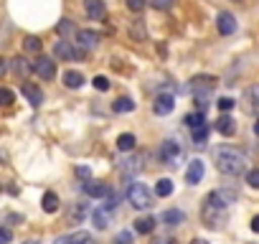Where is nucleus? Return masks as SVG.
I'll list each match as a JSON object with an SVG mask.
<instances>
[{
    "label": "nucleus",
    "instance_id": "49530a36",
    "mask_svg": "<svg viewBox=\"0 0 259 244\" xmlns=\"http://www.w3.org/2000/svg\"><path fill=\"white\" fill-rule=\"evenodd\" d=\"M251 231H254V234H259V216H254V219H251Z\"/></svg>",
    "mask_w": 259,
    "mask_h": 244
},
{
    "label": "nucleus",
    "instance_id": "c9c22d12",
    "mask_svg": "<svg viewBox=\"0 0 259 244\" xmlns=\"http://www.w3.org/2000/svg\"><path fill=\"white\" fill-rule=\"evenodd\" d=\"M133 38H135V41H143V38H145V26L133 23Z\"/></svg>",
    "mask_w": 259,
    "mask_h": 244
},
{
    "label": "nucleus",
    "instance_id": "8fccbe9b",
    "mask_svg": "<svg viewBox=\"0 0 259 244\" xmlns=\"http://www.w3.org/2000/svg\"><path fill=\"white\" fill-rule=\"evenodd\" d=\"M191 244H208V241H203V239H193Z\"/></svg>",
    "mask_w": 259,
    "mask_h": 244
},
{
    "label": "nucleus",
    "instance_id": "aec40b11",
    "mask_svg": "<svg viewBox=\"0 0 259 244\" xmlns=\"http://www.w3.org/2000/svg\"><path fill=\"white\" fill-rule=\"evenodd\" d=\"M11 66H13V71H16L18 76H28L31 71H36V69H33V64H28L23 56H16V59L11 61Z\"/></svg>",
    "mask_w": 259,
    "mask_h": 244
},
{
    "label": "nucleus",
    "instance_id": "f03ea898",
    "mask_svg": "<svg viewBox=\"0 0 259 244\" xmlns=\"http://www.w3.org/2000/svg\"><path fill=\"white\" fill-rule=\"evenodd\" d=\"M127 198L135 209H150L153 206V193L145 183H130L127 188Z\"/></svg>",
    "mask_w": 259,
    "mask_h": 244
},
{
    "label": "nucleus",
    "instance_id": "4c0bfd02",
    "mask_svg": "<svg viewBox=\"0 0 259 244\" xmlns=\"http://www.w3.org/2000/svg\"><path fill=\"white\" fill-rule=\"evenodd\" d=\"M153 8L155 11H168V8H173V0H153Z\"/></svg>",
    "mask_w": 259,
    "mask_h": 244
},
{
    "label": "nucleus",
    "instance_id": "6e6552de",
    "mask_svg": "<svg viewBox=\"0 0 259 244\" xmlns=\"http://www.w3.org/2000/svg\"><path fill=\"white\" fill-rule=\"evenodd\" d=\"M173 107H176V99H173V94H158L155 97V104H153V109H155V114H170L173 112Z\"/></svg>",
    "mask_w": 259,
    "mask_h": 244
},
{
    "label": "nucleus",
    "instance_id": "cd10ccee",
    "mask_svg": "<svg viewBox=\"0 0 259 244\" xmlns=\"http://www.w3.org/2000/svg\"><path fill=\"white\" fill-rule=\"evenodd\" d=\"M155 193H158L160 198L170 196V193H173V181H170V178H160V181L155 183Z\"/></svg>",
    "mask_w": 259,
    "mask_h": 244
},
{
    "label": "nucleus",
    "instance_id": "1a4fd4ad",
    "mask_svg": "<svg viewBox=\"0 0 259 244\" xmlns=\"http://www.w3.org/2000/svg\"><path fill=\"white\" fill-rule=\"evenodd\" d=\"M203 173H206V168H203V160H191L188 163V171H186V183H191V186H196L201 178H203Z\"/></svg>",
    "mask_w": 259,
    "mask_h": 244
},
{
    "label": "nucleus",
    "instance_id": "de8ad7c7",
    "mask_svg": "<svg viewBox=\"0 0 259 244\" xmlns=\"http://www.w3.org/2000/svg\"><path fill=\"white\" fill-rule=\"evenodd\" d=\"M155 244H176V241H173V239H158Z\"/></svg>",
    "mask_w": 259,
    "mask_h": 244
},
{
    "label": "nucleus",
    "instance_id": "7ed1b4c3",
    "mask_svg": "<svg viewBox=\"0 0 259 244\" xmlns=\"http://www.w3.org/2000/svg\"><path fill=\"white\" fill-rule=\"evenodd\" d=\"M201 216H203V224H206L208 229H221V226H224V221H226L224 209H219V206H213V204H208V201L203 204Z\"/></svg>",
    "mask_w": 259,
    "mask_h": 244
},
{
    "label": "nucleus",
    "instance_id": "2eb2a0df",
    "mask_svg": "<svg viewBox=\"0 0 259 244\" xmlns=\"http://www.w3.org/2000/svg\"><path fill=\"white\" fill-rule=\"evenodd\" d=\"M216 130L221 133V135H234L236 133V122H234V117H229L226 112H221V117L216 119Z\"/></svg>",
    "mask_w": 259,
    "mask_h": 244
},
{
    "label": "nucleus",
    "instance_id": "79ce46f5",
    "mask_svg": "<svg viewBox=\"0 0 259 244\" xmlns=\"http://www.w3.org/2000/svg\"><path fill=\"white\" fill-rule=\"evenodd\" d=\"M56 31H59V33H69V31H71V23H69V21H61V23L56 26Z\"/></svg>",
    "mask_w": 259,
    "mask_h": 244
},
{
    "label": "nucleus",
    "instance_id": "9d476101",
    "mask_svg": "<svg viewBox=\"0 0 259 244\" xmlns=\"http://www.w3.org/2000/svg\"><path fill=\"white\" fill-rule=\"evenodd\" d=\"M21 92H23V97L33 104V107H38L41 102H44V94H41V87H36L33 82H26L23 87H21Z\"/></svg>",
    "mask_w": 259,
    "mask_h": 244
},
{
    "label": "nucleus",
    "instance_id": "c756f323",
    "mask_svg": "<svg viewBox=\"0 0 259 244\" xmlns=\"http://www.w3.org/2000/svg\"><path fill=\"white\" fill-rule=\"evenodd\" d=\"M140 171V158H127L124 160V166H122V173H138Z\"/></svg>",
    "mask_w": 259,
    "mask_h": 244
},
{
    "label": "nucleus",
    "instance_id": "39448f33",
    "mask_svg": "<svg viewBox=\"0 0 259 244\" xmlns=\"http://www.w3.org/2000/svg\"><path fill=\"white\" fill-rule=\"evenodd\" d=\"M216 87V79L211 76V74H203V76H193L191 82H188V92H193V97L196 94H208L211 89Z\"/></svg>",
    "mask_w": 259,
    "mask_h": 244
},
{
    "label": "nucleus",
    "instance_id": "a211bd4d",
    "mask_svg": "<svg viewBox=\"0 0 259 244\" xmlns=\"http://www.w3.org/2000/svg\"><path fill=\"white\" fill-rule=\"evenodd\" d=\"M54 244H92V236L87 231H74L69 236H59Z\"/></svg>",
    "mask_w": 259,
    "mask_h": 244
},
{
    "label": "nucleus",
    "instance_id": "473e14b6",
    "mask_svg": "<svg viewBox=\"0 0 259 244\" xmlns=\"http://www.w3.org/2000/svg\"><path fill=\"white\" fill-rule=\"evenodd\" d=\"M26 49L33 51V54H38V51H41V41H38L36 36H28V38H26Z\"/></svg>",
    "mask_w": 259,
    "mask_h": 244
},
{
    "label": "nucleus",
    "instance_id": "393cba45",
    "mask_svg": "<svg viewBox=\"0 0 259 244\" xmlns=\"http://www.w3.org/2000/svg\"><path fill=\"white\" fill-rule=\"evenodd\" d=\"M133 148H135V135L124 133V135H119V138H117V150H122V153H130Z\"/></svg>",
    "mask_w": 259,
    "mask_h": 244
},
{
    "label": "nucleus",
    "instance_id": "e433bc0d",
    "mask_svg": "<svg viewBox=\"0 0 259 244\" xmlns=\"http://www.w3.org/2000/svg\"><path fill=\"white\" fill-rule=\"evenodd\" d=\"M196 107L201 112H206L208 109V94H196Z\"/></svg>",
    "mask_w": 259,
    "mask_h": 244
},
{
    "label": "nucleus",
    "instance_id": "f704fd0d",
    "mask_svg": "<svg viewBox=\"0 0 259 244\" xmlns=\"http://www.w3.org/2000/svg\"><path fill=\"white\" fill-rule=\"evenodd\" d=\"M246 183H249L251 188H259V168H254V171L246 173Z\"/></svg>",
    "mask_w": 259,
    "mask_h": 244
},
{
    "label": "nucleus",
    "instance_id": "ea45409f",
    "mask_svg": "<svg viewBox=\"0 0 259 244\" xmlns=\"http://www.w3.org/2000/svg\"><path fill=\"white\" fill-rule=\"evenodd\" d=\"M76 176H79V178H84V181H89V176H92V171H89L87 166H79V168H76Z\"/></svg>",
    "mask_w": 259,
    "mask_h": 244
},
{
    "label": "nucleus",
    "instance_id": "423d86ee",
    "mask_svg": "<svg viewBox=\"0 0 259 244\" xmlns=\"http://www.w3.org/2000/svg\"><path fill=\"white\" fill-rule=\"evenodd\" d=\"M33 69H36V74H38L41 79H46V82H51V79L56 76V61L49 59V56H38L36 64H33Z\"/></svg>",
    "mask_w": 259,
    "mask_h": 244
},
{
    "label": "nucleus",
    "instance_id": "bb28decb",
    "mask_svg": "<svg viewBox=\"0 0 259 244\" xmlns=\"http://www.w3.org/2000/svg\"><path fill=\"white\" fill-rule=\"evenodd\" d=\"M191 138H193V145H203V143L208 140V125H198V128H193Z\"/></svg>",
    "mask_w": 259,
    "mask_h": 244
},
{
    "label": "nucleus",
    "instance_id": "412c9836",
    "mask_svg": "<svg viewBox=\"0 0 259 244\" xmlns=\"http://www.w3.org/2000/svg\"><path fill=\"white\" fill-rule=\"evenodd\" d=\"M64 84H66L69 89H79V87L84 84V74H81V71H74V69H69V71L64 74Z\"/></svg>",
    "mask_w": 259,
    "mask_h": 244
},
{
    "label": "nucleus",
    "instance_id": "5701e85b",
    "mask_svg": "<svg viewBox=\"0 0 259 244\" xmlns=\"http://www.w3.org/2000/svg\"><path fill=\"white\" fill-rule=\"evenodd\" d=\"M41 204H44V211H46V214H54V211H59V196H56L54 191H46Z\"/></svg>",
    "mask_w": 259,
    "mask_h": 244
},
{
    "label": "nucleus",
    "instance_id": "a878e982",
    "mask_svg": "<svg viewBox=\"0 0 259 244\" xmlns=\"http://www.w3.org/2000/svg\"><path fill=\"white\" fill-rule=\"evenodd\" d=\"M112 109H114V112H133V109H135V102L130 99V97H119V99H114Z\"/></svg>",
    "mask_w": 259,
    "mask_h": 244
},
{
    "label": "nucleus",
    "instance_id": "7c9ffc66",
    "mask_svg": "<svg viewBox=\"0 0 259 244\" xmlns=\"http://www.w3.org/2000/svg\"><path fill=\"white\" fill-rule=\"evenodd\" d=\"M92 84H94V89H99V92H107V89H109V79H107V76H102V74H99V76H94V79H92Z\"/></svg>",
    "mask_w": 259,
    "mask_h": 244
},
{
    "label": "nucleus",
    "instance_id": "2f4dec72",
    "mask_svg": "<svg viewBox=\"0 0 259 244\" xmlns=\"http://www.w3.org/2000/svg\"><path fill=\"white\" fill-rule=\"evenodd\" d=\"M145 6H148V0H127V8L133 11V13H140Z\"/></svg>",
    "mask_w": 259,
    "mask_h": 244
},
{
    "label": "nucleus",
    "instance_id": "9b49d317",
    "mask_svg": "<svg viewBox=\"0 0 259 244\" xmlns=\"http://www.w3.org/2000/svg\"><path fill=\"white\" fill-rule=\"evenodd\" d=\"M160 158H163V160H168L170 166H176V160L181 158V148H178L173 140H165V143L160 145Z\"/></svg>",
    "mask_w": 259,
    "mask_h": 244
},
{
    "label": "nucleus",
    "instance_id": "37998d69",
    "mask_svg": "<svg viewBox=\"0 0 259 244\" xmlns=\"http://www.w3.org/2000/svg\"><path fill=\"white\" fill-rule=\"evenodd\" d=\"M117 201H119V198H117V196L112 193V196L107 198V204H104V209H107V211H109V209H114V206H117Z\"/></svg>",
    "mask_w": 259,
    "mask_h": 244
},
{
    "label": "nucleus",
    "instance_id": "0eeeda50",
    "mask_svg": "<svg viewBox=\"0 0 259 244\" xmlns=\"http://www.w3.org/2000/svg\"><path fill=\"white\" fill-rule=\"evenodd\" d=\"M244 112L259 114V84H251V87L244 92Z\"/></svg>",
    "mask_w": 259,
    "mask_h": 244
},
{
    "label": "nucleus",
    "instance_id": "603ef678",
    "mask_svg": "<svg viewBox=\"0 0 259 244\" xmlns=\"http://www.w3.org/2000/svg\"><path fill=\"white\" fill-rule=\"evenodd\" d=\"M234 3H241V0H234Z\"/></svg>",
    "mask_w": 259,
    "mask_h": 244
},
{
    "label": "nucleus",
    "instance_id": "a18cd8bd",
    "mask_svg": "<svg viewBox=\"0 0 259 244\" xmlns=\"http://www.w3.org/2000/svg\"><path fill=\"white\" fill-rule=\"evenodd\" d=\"M6 221H8V224H11V221H23V216H18V214H8Z\"/></svg>",
    "mask_w": 259,
    "mask_h": 244
},
{
    "label": "nucleus",
    "instance_id": "f3484780",
    "mask_svg": "<svg viewBox=\"0 0 259 244\" xmlns=\"http://www.w3.org/2000/svg\"><path fill=\"white\" fill-rule=\"evenodd\" d=\"M84 193H87V196H92V198H104L109 191H107V186H104V183H99V181H92V178H89V181L84 183Z\"/></svg>",
    "mask_w": 259,
    "mask_h": 244
},
{
    "label": "nucleus",
    "instance_id": "a19ab883",
    "mask_svg": "<svg viewBox=\"0 0 259 244\" xmlns=\"http://www.w3.org/2000/svg\"><path fill=\"white\" fill-rule=\"evenodd\" d=\"M0 241H3V244H8V241H11V229H8V226L0 229Z\"/></svg>",
    "mask_w": 259,
    "mask_h": 244
},
{
    "label": "nucleus",
    "instance_id": "4468645a",
    "mask_svg": "<svg viewBox=\"0 0 259 244\" xmlns=\"http://www.w3.org/2000/svg\"><path fill=\"white\" fill-rule=\"evenodd\" d=\"M54 56H56V59H61V61H74L79 54L71 49V44H69V41H59V44L54 46Z\"/></svg>",
    "mask_w": 259,
    "mask_h": 244
},
{
    "label": "nucleus",
    "instance_id": "09e8293b",
    "mask_svg": "<svg viewBox=\"0 0 259 244\" xmlns=\"http://www.w3.org/2000/svg\"><path fill=\"white\" fill-rule=\"evenodd\" d=\"M254 133H256V138H259V119L254 122Z\"/></svg>",
    "mask_w": 259,
    "mask_h": 244
},
{
    "label": "nucleus",
    "instance_id": "4be33fe9",
    "mask_svg": "<svg viewBox=\"0 0 259 244\" xmlns=\"http://www.w3.org/2000/svg\"><path fill=\"white\" fill-rule=\"evenodd\" d=\"M155 229V219L153 216H140V219H135V231L138 234H150Z\"/></svg>",
    "mask_w": 259,
    "mask_h": 244
},
{
    "label": "nucleus",
    "instance_id": "ddd939ff",
    "mask_svg": "<svg viewBox=\"0 0 259 244\" xmlns=\"http://www.w3.org/2000/svg\"><path fill=\"white\" fill-rule=\"evenodd\" d=\"M76 41H79L81 49H94V46L99 44V33H97V31L81 28V31H76Z\"/></svg>",
    "mask_w": 259,
    "mask_h": 244
},
{
    "label": "nucleus",
    "instance_id": "c03bdc74",
    "mask_svg": "<svg viewBox=\"0 0 259 244\" xmlns=\"http://www.w3.org/2000/svg\"><path fill=\"white\" fill-rule=\"evenodd\" d=\"M13 102V92L11 89H3V104H11Z\"/></svg>",
    "mask_w": 259,
    "mask_h": 244
},
{
    "label": "nucleus",
    "instance_id": "f257e3e1",
    "mask_svg": "<svg viewBox=\"0 0 259 244\" xmlns=\"http://www.w3.org/2000/svg\"><path fill=\"white\" fill-rule=\"evenodd\" d=\"M213 158H216V166L224 176H241L246 168V158L234 148H216Z\"/></svg>",
    "mask_w": 259,
    "mask_h": 244
},
{
    "label": "nucleus",
    "instance_id": "dca6fc26",
    "mask_svg": "<svg viewBox=\"0 0 259 244\" xmlns=\"http://www.w3.org/2000/svg\"><path fill=\"white\" fill-rule=\"evenodd\" d=\"M84 8H87V16L99 21L104 13H107V6L102 3V0H84Z\"/></svg>",
    "mask_w": 259,
    "mask_h": 244
},
{
    "label": "nucleus",
    "instance_id": "20e7f679",
    "mask_svg": "<svg viewBox=\"0 0 259 244\" xmlns=\"http://www.w3.org/2000/svg\"><path fill=\"white\" fill-rule=\"evenodd\" d=\"M206 201L213 204V206H219V209H226V206H231L236 201V191L234 188H219V191H211L206 196Z\"/></svg>",
    "mask_w": 259,
    "mask_h": 244
},
{
    "label": "nucleus",
    "instance_id": "c85d7f7f",
    "mask_svg": "<svg viewBox=\"0 0 259 244\" xmlns=\"http://www.w3.org/2000/svg\"><path fill=\"white\" fill-rule=\"evenodd\" d=\"M92 219H94V226H97V229H107V226H109V214L102 211V209H97V211L92 214Z\"/></svg>",
    "mask_w": 259,
    "mask_h": 244
},
{
    "label": "nucleus",
    "instance_id": "58836bf2",
    "mask_svg": "<svg viewBox=\"0 0 259 244\" xmlns=\"http://www.w3.org/2000/svg\"><path fill=\"white\" fill-rule=\"evenodd\" d=\"M114 244H133V236H130V231H119Z\"/></svg>",
    "mask_w": 259,
    "mask_h": 244
},
{
    "label": "nucleus",
    "instance_id": "72a5a7b5",
    "mask_svg": "<svg viewBox=\"0 0 259 244\" xmlns=\"http://www.w3.org/2000/svg\"><path fill=\"white\" fill-rule=\"evenodd\" d=\"M234 104H236V102H234V99H231V97H221V99H219V102H216V107H219V109H221V112H229V109H231V107H234Z\"/></svg>",
    "mask_w": 259,
    "mask_h": 244
},
{
    "label": "nucleus",
    "instance_id": "6ab92c4d",
    "mask_svg": "<svg viewBox=\"0 0 259 244\" xmlns=\"http://www.w3.org/2000/svg\"><path fill=\"white\" fill-rule=\"evenodd\" d=\"M183 221H186V214H183L181 209H168V211H163V224L178 226V224H183Z\"/></svg>",
    "mask_w": 259,
    "mask_h": 244
},
{
    "label": "nucleus",
    "instance_id": "b1692460",
    "mask_svg": "<svg viewBox=\"0 0 259 244\" xmlns=\"http://www.w3.org/2000/svg\"><path fill=\"white\" fill-rule=\"evenodd\" d=\"M183 122L193 130V128H198V125H206V112H191V114H186L183 117Z\"/></svg>",
    "mask_w": 259,
    "mask_h": 244
},
{
    "label": "nucleus",
    "instance_id": "f8f14e48",
    "mask_svg": "<svg viewBox=\"0 0 259 244\" xmlns=\"http://www.w3.org/2000/svg\"><path fill=\"white\" fill-rule=\"evenodd\" d=\"M216 26H219V33H224V36H231V33L236 31V21H234L231 13H219Z\"/></svg>",
    "mask_w": 259,
    "mask_h": 244
},
{
    "label": "nucleus",
    "instance_id": "3c124183",
    "mask_svg": "<svg viewBox=\"0 0 259 244\" xmlns=\"http://www.w3.org/2000/svg\"><path fill=\"white\" fill-rule=\"evenodd\" d=\"M26 244H38V241H36V239H28V241H26Z\"/></svg>",
    "mask_w": 259,
    "mask_h": 244
}]
</instances>
